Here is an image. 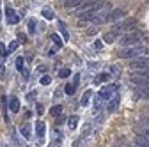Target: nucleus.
<instances>
[{
    "label": "nucleus",
    "instance_id": "nucleus-3",
    "mask_svg": "<svg viewBox=\"0 0 149 147\" xmlns=\"http://www.w3.org/2000/svg\"><path fill=\"white\" fill-rule=\"evenodd\" d=\"M132 27H135V20H126V21H119V23H116L114 25V28H112V32H114L116 35H119V34H124L128 28H132Z\"/></svg>",
    "mask_w": 149,
    "mask_h": 147
},
{
    "label": "nucleus",
    "instance_id": "nucleus-18",
    "mask_svg": "<svg viewBox=\"0 0 149 147\" xmlns=\"http://www.w3.org/2000/svg\"><path fill=\"white\" fill-rule=\"evenodd\" d=\"M82 0H64V6L66 7H74V6H80Z\"/></svg>",
    "mask_w": 149,
    "mask_h": 147
},
{
    "label": "nucleus",
    "instance_id": "nucleus-30",
    "mask_svg": "<svg viewBox=\"0 0 149 147\" xmlns=\"http://www.w3.org/2000/svg\"><path fill=\"white\" fill-rule=\"evenodd\" d=\"M107 80H108V75H107V73H103V75L98 76V82H107Z\"/></svg>",
    "mask_w": 149,
    "mask_h": 147
},
{
    "label": "nucleus",
    "instance_id": "nucleus-33",
    "mask_svg": "<svg viewBox=\"0 0 149 147\" xmlns=\"http://www.w3.org/2000/svg\"><path fill=\"white\" fill-rule=\"evenodd\" d=\"M142 124H146V126L149 128V115H146V117H142Z\"/></svg>",
    "mask_w": 149,
    "mask_h": 147
},
{
    "label": "nucleus",
    "instance_id": "nucleus-25",
    "mask_svg": "<svg viewBox=\"0 0 149 147\" xmlns=\"http://www.w3.org/2000/svg\"><path fill=\"white\" fill-rule=\"evenodd\" d=\"M52 37H53V43H55V48H61V46H62V41L59 39V35H52Z\"/></svg>",
    "mask_w": 149,
    "mask_h": 147
},
{
    "label": "nucleus",
    "instance_id": "nucleus-23",
    "mask_svg": "<svg viewBox=\"0 0 149 147\" xmlns=\"http://www.w3.org/2000/svg\"><path fill=\"white\" fill-rule=\"evenodd\" d=\"M16 67H18V71L23 69V57H18L16 59Z\"/></svg>",
    "mask_w": 149,
    "mask_h": 147
},
{
    "label": "nucleus",
    "instance_id": "nucleus-17",
    "mask_svg": "<svg viewBox=\"0 0 149 147\" xmlns=\"http://www.w3.org/2000/svg\"><path fill=\"white\" fill-rule=\"evenodd\" d=\"M20 131H22V135H23L25 138H30V126H29V124H23Z\"/></svg>",
    "mask_w": 149,
    "mask_h": 147
},
{
    "label": "nucleus",
    "instance_id": "nucleus-21",
    "mask_svg": "<svg viewBox=\"0 0 149 147\" xmlns=\"http://www.w3.org/2000/svg\"><path fill=\"white\" fill-rule=\"evenodd\" d=\"M94 106H96V108H101V106H103V98H101L100 94L94 98Z\"/></svg>",
    "mask_w": 149,
    "mask_h": 147
},
{
    "label": "nucleus",
    "instance_id": "nucleus-22",
    "mask_svg": "<svg viewBox=\"0 0 149 147\" xmlns=\"http://www.w3.org/2000/svg\"><path fill=\"white\" fill-rule=\"evenodd\" d=\"M77 122H78V119H77V117H69V121H68V124H69L71 130H74V128H77Z\"/></svg>",
    "mask_w": 149,
    "mask_h": 147
},
{
    "label": "nucleus",
    "instance_id": "nucleus-5",
    "mask_svg": "<svg viewBox=\"0 0 149 147\" xmlns=\"http://www.w3.org/2000/svg\"><path fill=\"white\" fill-rule=\"evenodd\" d=\"M126 9H123V7H119V9H114L112 12H107V21H119L121 18H124L126 16Z\"/></svg>",
    "mask_w": 149,
    "mask_h": 147
},
{
    "label": "nucleus",
    "instance_id": "nucleus-35",
    "mask_svg": "<svg viewBox=\"0 0 149 147\" xmlns=\"http://www.w3.org/2000/svg\"><path fill=\"white\" fill-rule=\"evenodd\" d=\"M0 78H4V67H2V64H0Z\"/></svg>",
    "mask_w": 149,
    "mask_h": 147
},
{
    "label": "nucleus",
    "instance_id": "nucleus-1",
    "mask_svg": "<svg viewBox=\"0 0 149 147\" xmlns=\"http://www.w3.org/2000/svg\"><path fill=\"white\" fill-rule=\"evenodd\" d=\"M144 53H147V48L135 43L132 46H126L121 51V57H124V59H135V57H140V55H144Z\"/></svg>",
    "mask_w": 149,
    "mask_h": 147
},
{
    "label": "nucleus",
    "instance_id": "nucleus-20",
    "mask_svg": "<svg viewBox=\"0 0 149 147\" xmlns=\"http://www.w3.org/2000/svg\"><path fill=\"white\" fill-rule=\"evenodd\" d=\"M2 110H4V117H6V121H7V98H6V96L2 98Z\"/></svg>",
    "mask_w": 149,
    "mask_h": 147
},
{
    "label": "nucleus",
    "instance_id": "nucleus-34",
    "mask_svg": "<svg viewBox=\"0 0 149 147\" xmlns=\"http://www.w3.org/2000/svg\"><path fill=\"white\" fill-rule=\"evenodd\" d=\"M84 135H85V137H87V135H91V126H89V124L85 126V130H84Z\"/></svg>",
    "mask_w": 149,
    "mask_h": 147
},
{
    "label": "nucleus",
    "instance_id": "nucleus-16",
    "mask_svg": "<svg viewBox=\"0 0 149 147\" xmlns=\"http://www.w3.org/2000/svg\"><path fill=\"white\" fill-rule=\"evenodd\" d=\"M103 41H105V43H114V41H116V34H114V32H107L105 37H103Z\"/></svg>",
    "mask_w": 149,
    "mask_h": 147
},
{
    "label": "nucleus",
    "instance_id": "nucleus-12",
    "mask_svg": "<svg viewBox=\"0 0 149 147\" xmlns=\"http://www.w3.org/2000/svg\"><path fill=\"white\" fill-rule=\"evenodd\" d=\"M91 96H92V90H85V92H84V96H82V101H80V105H82V106H87V105H89V99H91Z\"/></svg>",
    "mask_w": 149,
    "mask_h": 147
},
{
    "label": "nucleus",
    "instance_id": "nucleus-4",
    "mask_svg": "<svg viewBox=\"0 0 149 147\" xmlns=\"http://www.w3.org/2000/svg\"><path fill=\"white\" fill-rule=\"evenodd\" d=\"M130 67H132V69H137V71H146V69H149V59L135 57V60H132Z\"/></svg>",
    "mask_w": 149,
    "mask_h": 147
},
{
    "label": "nucleus",
    "instance_id": "nucleus-7",
    "mask_svg": "<svg viewBox=\"0 0 149 147\" xmlns=\"http://www.w3.org/2000/svg\"><path fill=\"white\" fill-rule=\"evenodd\" d=\"M119 99H121V98H119V94H117V92H116V94H112V96L108 98V101H110V103L107 105V112H114V110L117 108V105H119Z\"/></svg>",
    "mask_w": 149,
    "mask_h": 147
},
{
    "label": "nucleus",
    "instance_id": "nucleus-14",
    "mask_svg": "<svg viewBox=\"0 0 149 147\" xmlns=\"http://www.w3.org/2000/svg\"><path fill=\"white\" fill-rule=\"evenodd\" d=\"M41 14H43V16L46 18V20H53V18H55V12H53L52 9H46V7H45V9L41 11Z\"/></svg>",
    "mask_w": 149,
    "mask_h": 147
},
{
    "label": "nucleus",
    "instance_id": "nucleus-2",
    "mask_svg": "<svg viewBox=\"0 0 149 147\" xmlns=\"http://www.w3.org/2000/svg\"><path fill=\"white\" fill-rule=\"evenodd\" d=\"M139 39H140V32H139V30H133V32L123 35V37H121V44H123V46H132V44H135Z\"/></svg>",
    "mask_w": 149,
    "mask_h": 147
},
{
    "label": "nucleus",
    "instance_id": "nucleus-28",
    "mask_svg": "<svg viewBox=\"0 0 149 147\" xmlns=\"http://www.w3.org/2000/svg\"><path fill=\"white\" fill-rule=\"evenodd\" d=\"M16 48H18V41H13V43H9V53H11V51H14Z\"/></svg>",
    "mask_w": 149,
    "mask_h": 147
},
{
    "label": "nucleus",
    "instance_id": "nucleus-19",
    "mask_svg": "<svg viewBox=\"0 0 149 147\" xmlns=\"http://www.w3.org/2000/svg\"><path fill=\"white\" fill-rule=\"evenodd\" d=\"M69 75H71V71H69L68 67H62V69L59 71V76H61V78H68Z\"/></svg>",
    "mask_w": 149,
    "mask_h": 147
},
{
    "label": "nucleus",
    "instance_id": "nucleus-26",
    "mask_svg": "<svg viewBox=\"0 0 149 147\" xmlns=\"http://www.w3.org/2000/svg\"><path fill=\"white\" fill-rule=\"evenodd\" d=\"M66 94H69V96H73L74 94V85H66Z\"/></svg>",
    "mask_w": 149,
    "mask_h": 147
},
{
    "label": "nucleus",
    "instance_id": "nucleus-8",
    "mask_svg": "<svg viewBox=\"0 0 149 147\" xmlns=\"http://www.w3.org/2000/svg\"><path fill=\"white\" fill-rule=\"evenodd\" d=\"M114 92H116V85H105V87L100 90V96H101L103 99H108Z\"/></svg>",
    "mask_w": 149,
    "mask_h": 147
},
{
    "label": "nucleus",
    "instance_id": "nucleus-32",
    "mask_svg": "<svg viewBox=\"0 0 149 147\" xmlns=\"http://www.w3.org/2000/svg\"><path fill=\"white\" fill-rule=\"evenodd\" d=\"M0 55H2V57H6V55H7V51H6V48H4L2 43H0Z\"/></svg>",
    "mask_w": 149,
    "mask_h": 147
},
{
    "label": "nucleus",
    "instance_id": "nucleus-15",
    "mask_svg": "<svg viewBox=\"0 0 149 147\" xmlns=\"http://www.w3.org/2000/svg\"><path fill=\"white\" fill-rule=\"evenodd\" d=\"M59 27H61V34H62L64 41H68V39H69V34H68V28H66V25H64L62 21H59Z\"/></svg>",
    "mask_w": 149,
    "mask_h": 147
},
{
    "label": "nucleus",
    "instance_id": "nucleus-13",
    "mask_svg": "<svg viewBox=\"0 0 149 147\" xmlns=\"http://www.w3.org/2000/svg\"><path fill=\"white\" fill-rule=\"evenodd\" d=\"M61 114H62V106H61V105H55V106H52V110H50V115L57 117V115H61Z\"/></svg>",
    "mask_w": 149,
    "mask_h": 147
},
{
    "label": "nucleus",
    "instance_id": "nucleus-24",
    "mask_svg": "<svg viewBox=\"0 0 149 147\" xmlns=\"http://www.w3.org/2000/svg\"><path fill=\"white\" fill-rule=\"evenodd\" d=\"M52 83V78L48 76V75H45L43 78H41V85H50Z\"/></svg>",
    "mask_w": 149,
    "mask_h": 147
},
{
    "label": "nucleus",
    "instance_id": "nucleus-29",
    "mask_svg": "<svg viewBox=\"0 0 149 147\" xmlns=\"http://www.w3.org/2000/svg\"><path fill=\"white\" fill-rule=\"evenodd\" d=\"M140 135H144V137H147V138H149V128H147V126L140 130Z\"/></svg>",
    "mask_w": 149,
    "mask_h": 147
},
{
    "label": "nucleus",
    "instance_id": "nucleus-9",
    "mask_svg": "<svg viewBox=\"0 0 149 147\" xmlns=\"http://www.w3.org/2000/svg\"><path fill=\"white\" fill-rule=\"evenodd\" d=\"M9 106H11V112H13V114H18V112H20V99L14 98V96H11Z\"/></svg>",
    "mask_w": 149,
    "mask_h": 147
},
{
    "label": "nucleus",
    "instance_id": "nucleus-31",
    "mask_svg": "<svg viewBox=\"0 0 149 147\" xmlns=\"http://www.w3.org/2000/svg\"><path fill=\"white\" fill-rule=\"evenodd\" d=\"M94 48L96 50H101L103 48V41H94Z\"/></svg>",
    "mask_w": 149,
    "mask_h": 147
},
{
    "label": "nucleus",
    "instance_id": "nucleus-27",
    "mask_svg": "<svg viewBox=\"0 0 149 147\" xmlns=\"http://www.w3.org/2000/svg\"><path fill=\"white\" fill-rule=\"evenodd\" d=\"M29 30H30V34H34V32H36V21H34V20H30V21H29Z\"/></svg>",
    "mask_w": 149,
    "mask_h": 147
},
{
    "label": "nucleus",
    "instance_id": "nucleus-10",
    "mask_svg": "<svg viewBox=\"0 0 149 147\" xmlns=\"http://www.w3.org/2000/svg\"><path fill=\"white\" fill-rule=\"evenodd\" d=\"M135 144H137L139 147H149V138L144 137V135H139L137 140H135Z\"/></svg>",
    "mask_w": 149,
    "mask_h": 147
},
{
    "label": "nucleus",
    "instance_id": "nucleus-11",
    "mask_svg": "<svg viewBox=\"0 0 149 147\" xmlns=\"http://www.w3.org/2000/svg\"><path fill=\"white\" fill-rule=\"evenodd\" d=\"M36 131H37V137H39V138L45 137V122L43 121H37L36 122Z\"/></svg>",
    "mask_w": 149,
    "mask_h": 147
},
{
    "label": "nucleus",
    "instance_id": "nucleus-6",
    "mask_svg": "<svg viewBox=\"0 0 149 147\" xmlns=\"http://www.w3.org/2000/svg\"><path fill=\"white\" fill-rule=\"evenodd\" d=\"M6 18H7V23H9V25H16L18 21H20V16H18L16 11L11 9V7L6 9Z\"/></svg>",
    "mask_w": 149,
    "mask_h": 147
}]
</instances>
